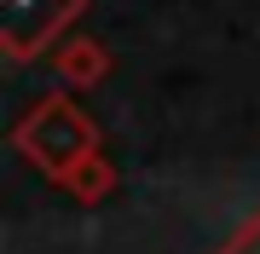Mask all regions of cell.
Here are the masks:
<instances>
[{
  "instance_id": "obj_1",
  "label": "cell",
  "mask_w": 260,
  "mask_h": 254,
  "mask_svg": "<svg viewBox=\"0 0 260 254\" xmlns=\"http://www.w3.org/2000/svg\"><path fill=\"white\" fill-rule=\"evenodd\" d=\"M12 144H18V156L29 168H41L52 179H70L81 162L99 156V127L70 93H41L29 104V116L12 127Z\"/></svg>"
},
{
  "instance_id": "obj_2",
  "label": "cell",
  "mask_w": 260,
  "mask_h": 254,
  "mask_svg": "<svg viewBox=\"0 0 260 254\" xmlns=\"http://www.w3.org/2000/svg\"><path fill=\"white\" fill-rule=\"evenodd\" d=\"M81 12L87 0H0V52L12 64H35Z\"/></svg>"
},
{
  "instance_id": "obj_3",
  "label": "cell",
  "mask_w": 260,
  "mask_h": 254,
  "mask_svg": "<svg viewBox=\"0 0 260 254\" xmlns=\"http://www.w3.org/2000/svg\"><path fill=\"white\" fill-rule=\"evenodd\" d=\"M52 69L70 87H93V81L110 76V52H104V41H93V35H75V41H64V47L52 52Z\"/></svg>"
},
{
  "instance_id": "obj_4",
  "label": "cell",
  "mask_w": 260,
  "mask_h": 254,
  "mask_svg": "<svg viewBox=\"0 0 260 254\" xmlns=\"http://www.w3.org/2000/svg\"><path fill=\"white\" fill-rule=\"evenodd\" d=\"M225 254H260V220H254V226L243 231V237H237V243L225 248Z\"/></svg>"
}]
</instances>
